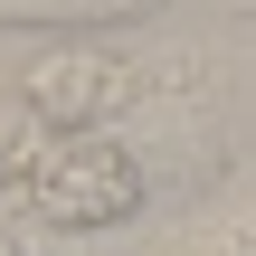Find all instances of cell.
<instances>
[{"instance_id": "obj_1", "label": "cell", "mask_w": 256, "mask_h": 256, "mask_svg": "<svg viewBox=\"0 0 256 256\" xmlns=\"http://www.w3.org/2000/svg\"><path fill=\"white\" fill-rule=\"evenodd\" d=\"M10 190L38 228H114L142 209V171L104 133H38V152L10 171Z\"/></svg>"}, {"instance_id": "obj_2", "label": "cell", "mask_w": 256, "mask_h": 256, "mask_svg": "<svg viewBox=\"0 0 256 256\" xmlns=\"http://www.w3.org/2000/svg\"><path fill=\"white\" fill-rule=\"evenodd\" d=\"M19 104L48 114V133H95L124 104V57H104V48H38L19 66Z\"/></svg>"}, {"instance_id": "obj_3", "label": "cell", "mask_w": 256, "mask_h": 256, "mask_svg": "<svg viewBox=\"0 0 256 256\" xmlns=\"http://www.w3.org/2000/svg\"><path fill=\"white\" fill-rule=\"evenodd\" d=\"M0 256H19V247H10V238H0Z\"/></svg>"}]
</instances>
